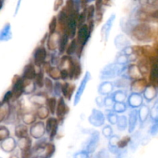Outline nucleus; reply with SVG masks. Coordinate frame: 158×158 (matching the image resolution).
I'll use <instances>...</instances> for the list:
<instances>
[{"label": "nucleus", "instance_id": "38", "mask_svg": "<svg viewBox=\"0 0 158 158\" xmlns=\"http://www.w3.org/2000/svg\"><path fill=\"white\" fill-rule=\"evenodd\" d=\"M35 83L36 84V86L39 88H43L45 85V79H44V73L43 71L40 68L39 72H37L36 77L35 78Z\"/></svg>", "mask_w": 158, "mask_h": 158}, {"label": "nucleus", "instance_id": "46", "mask_svg": "<svg viewBox=\"0 0 158 158\" xmlns=\"http://www.w3.org/2000/svg\"><path fill=\"white\" fill-rule=\"evenodd\" d=\"M113 110L115 113H123L125 112V110H127V106L124 102L123 103H115Z\"/></svg>", "mask_w": 158, "mask_h": 158}, {"label": "nucleus", "instance_id": "43", "mask_svg": "<svg viewBox=\"0 0 158 158\" xmlns=\"http://www.w3.org/2000/svg\"><path fill=\"white\" fill-rule=\"evenodd\" d=\"M56 151L55 145L52 143H49L45 149V157L46 158H50L54 154Z\"/></svg>", "mask_w": 158, "mask_h": 158}, {"label": "nucleus", "instance_id": "11", "mask_svg": "<svg viewBox=\"0 0 158 158\" xmlns=\"http://www.w3.org/2000/svg\"><path fill=\"white\" fill-rule=\"evenodd\" d=\"M68 110H69V107H67V106H66L64 98L60 97L58 100L56 112V117L58 118L59 121H62L65 118L66 114L69 112Z\"/></svg>", "mask_w": 158, "mask_h": 158}, {"label": "nucleus", "instance_id": "17", "mask_svg": "<svg viewBox=\"0 0 158 158\" xmlns=\"http://www.w3.org/2000/svg\"><path fill=\"white\" fill-rule=\"evenodd\" d=\"M81 64H80V62H79L78 60L73 59V64L69 71V79H71V80H73V79L77 80V79H78L79 77H80V76L81 75Z\"/></svg>", "mask_w": 158, "mask_h": 158}, {"label": "nucleus", "instance_id": "42", "mask_svg": "<svg viewBox=\"0 0 158 158\" xmlns=\"http://www.w3.org/2000/svg\"><path fill=\"white\" fill-rule=\"evenodd\" d=\"M96 8L94 5H89L86 8V16H87L88 23L94 20V15H95Z\"/></svg>", "mask_w": 158, "mask_h": 158}, {"label": "nucleus", "instance_id": "61", "mask_svg": "<svg viewBox=\"0 0 158 158\" xmlns=\"http://www.w3.org/2000/svg\"><path fill=\"white\" fill-rule=\"evenodd\" d=\"M9 158H19V157H18V156L15 155V154H12V155L11 156V157Z\"/></svg>", "mask_w": 158, "mask_h": 158}, {"label": "nucleus", "instance_id": "37", "mask_svg": "<svg viewBox=\"0 0 158 158\" xmlns=\"http://www.w3.org/2000/svg\"><path fill=\"white\" fill-rule=\"evenodd\" d=\"M78 42H77V39H74L71 41V43H69V46H68L67 49H66V54L69 56H72L74 53L77 52L78 50Z\"/></svg>", "mask_w": 158, "mask_h": 158}, {"label": "nucleus", "instance_id": "21", "mask_svg": "<svg viewBox=\"0 0 158 158\" xmlns=\"http://www.w3.org/2000/svg\"><path fill=\"white\" fill-rule=\"evenodd\" d=\"M143 97L141 94H131L128 98V104L132 108H137L143 106Z\"/></svg>", "mask_w": 158, "mask_h": 158}, {"label": "nucleus", "instance_id": "9", "mask_svg": "<svg viewBox=\"0 0 158 158\" xmlns=\"http://www.w3.org/2000/svg\"><path fill=\"white\" fill-rule=\"evenodd\" d=\"M89 79H90V73L89 72H86V73L85 74L84 77L83 78V80L80 83V86H79L78 89L77 91V94L75 95V98H74V105L78 104L79 102L80 101V99H81L82 95H83V92H84L85 89H86V86L87 85L88 82H89Z\"/></svg>", "mask_w": 158, "mask_h": 158}, {"label": "nucleus", "instance_id": "49", "mask_svg": "<svg viewBox=\"0 0 158 158\" xmlns=\"http://www.w3.org/2000/svg\"><path fill=\"white\" fill-rule=\"evenodd\" d=\"M57 26V17L52 16V19H51L50 23L49 24V34H52L56 32V29Z\"/></svg>", "mask_w": 158, "mask_h": 158}, {"label": "nucleus", "instance_id": "50", "mask_svg": "<svg viewBox=\"0 0 158 158\" xmlns=\"http://www.w3.org/2000/svg\"><path fill=\"white\" fill-rule=\"evenodd\" d=\"M45 87H46V91L49 94H52L53 92V89H54V84L52 83V81L51 80L50 78L49 77H46L45 79Z\"/></svg>", "mask_w": 158, "mask_h": 158}, {"label": "nucleus", "instance_id": "22", "mask_svg": "<svg viewBox=\"0 0 158 158\" xmlns=\"http://www.w3.org/2000/svg\"><path fill=\"white\" fill-rule=\"evenodd\" d=\"M99 140H100V135H99L98 132H94L91 136L90 139L89 140V142L86 145V151H87L89 154L93 153L96 150V148L97 146Z\"/></svg>", "mask_w": 158, "mask_h": 158}, {"label": "nucleus", "instance_id": "30", "mask_svg": "<svg viewBox=\"0 0 158 158\" xmlns=\"http://www.w3.org/2000/svg\"><path fill=\"white\" fill-rule=\"evenodd\" d=\"M49 114H50V112H49V109L47 108V106H45L37 107L36 112H35L37 118H39L40 120H45V119L48 118Z\"/></svg>", "mask_w": 158, "mask_h": 158}, {"label": "nucleus", "instance_id": "44", "mask_svg": "<svg viewBox=\"0 0 158 158\" xmlns=\"http://www.w3.org/2000/svg\"><path fill=\"white\" fill-rule=\"evenodd\" d=\"M125 43H128L127 39L125 36H123V35H120L118 36H117V38L115 39V44L117 46V47H123L125 46Z\"/></svg>", "mask_w": 158, "mask_h": 158}, {"label": "nucleus", "instance_id": "8", "mask_svg": "<svg viewBox=\"0 0 158 158\" xmlns=\"http://www.w3.org/2000/svg\"><path fill=\"white\" fill-rule=\"evenodd\" d=\"M148 86L149 85H148V81L145 79H140V80H135L131 83V90L132 94H141L144 93Z\"/></svg>", "mask_w": 158, "mask_h": 158}, {"label": "nucleus", "instance_id": "57", "mask_svg": "<svg viewBox=\"0 0 158 158\" xmlns=\"http://www.w3.org/2000/svg\"><path fill=\"white\" fill-rule=\"evenodd\" d=\"M73 158H89V153L86 151H82L80 152L77 153L74 155Z\"/></svg>", "mask_w": 158, "mask_h": 158}, {"label": "nucleus", "instance_id": "47", "mask_svg": "<svg viewBox=\"0 0 158 158\" xmlns=\"http://www.w3.org/2000/svg\"><path fill=\"white\" fill-rule=\"evenodd\" d=\"M9 137V131L8 128H6L5 126L2 125L0 127V141H3Z\"/></svg>", "mask_w": 158, "mask_h": 158}, {"label": "nucleus", "instance_id": "6", "mask_svg": "<svg viewBox=\"0 0 158 158\" xmlns=\"http://www.w3.org/2000/svg\"><path fill=\"white\" fill-rule=\"evenodd\" d=\"M46 131V130L44 123L41 121H39L35 122L34 124L31 126L30 129H29V134H30L31 137H33V138L40 140V139L43 138Z\"/></svg>", "mask_w": 158, "mask_h": 158}, {"label": "nucleus", "instance_id": "55", "mask_svg": "<svg viewBox=\"0 0 158 158\" xmlns=\"http://www.w3.org/2000/svg\"><path fill=\"white\" fill-rule=\"evenodd\" d=\"M32 148L21 151V158H31L32 157Z\"/></svg>", "mask_w": 158, "mask_h": 158}, {"label": "nucleus", "instance_id": "48", "mask_svg": "<svg viewBox=\"0 0 158 158\" xmlns=\"http://www.w3.org/2000/svg\"><path fill=\"white\" fill-rule=\"evenodd\" d=\"M131 141V138L130 137H124L122 139L119 140L118 143H117V147L118 148H120V149H123V148H126Z\"/></svg>", "mask_w": 158, "mask_h": 158}, {"label": "nucleus", "instance_id": "20", "mask_svg": "<svg viewBox=\"0 0 158 158\" xmlns=\"http://www.w3.org/2000/svg\"><path fill=\"white\" fill-rule=\"evenodd\" d=\"M150 83L154 87L158 86V63L151 65L149 77Z\"/></svg>", "mask_w": 158, "mask_h": 158}, {"label": "nucleus", "instance_id": "19", "mask_svg": "<svg viewBox=\"0 0 158 158\" xmlns=\"http://www.w3.org/2000/svg\"><path fill=\"white\" fill-rule=\"evenodd\" d=\"M128 75L129 77L132 80H140L143 79V74L139 68L138 65L136 64H131L128 67Z\"/></svg>", "mask_w": 158, "mask_h": 158}, {"label": "nucleus", "instance_id": "32", "mask_svg": "<svg viewBox=\"0 0 158 158\" xmlns=\"http://www.w3.org/2000/svg\"><path fill=\"white\" fill-rule=\"evenodd\" d=\"M46 73H47L48 76L52 80H59L60 79H61V69L59 67L51 66Z\"/></svg>", "mask_w": 158, "mask_h": 158}, {"label": "nucleus", "instance_id": "2", "mask_svg": "<svg viewBox=\"0 0 158 158\" xmlns=\"http://www.w3.org/2000/svg\"><path fill=\"white\" fill-rule=\"evenodd\" d=\"M91 35V32L89 29V26L87 24L83 25L80 28H79L78 32H77V42H78V50H77V56L80 58L81 56L82 51H83V48H84L85 45L88 42V40L89 39Z\"/></svg>", "mask_w": 158, "mask_h": 158}, {"label": "nucleus", "instance_id": "52", "mask_svg": "<svg viewBox=\"0 0 158 158\" xmlns=\"http://www.w3.org/2000/svg\"><path fill=\"white\" fill-rule=\"evenodd\" d=\"M53 93L56 96H59V97L62 94V84L59 81H56L54 83Z\"/></svg>", "mask_w": 158, "mask_h": 158}, {"label": "nucleus", "instance_id": "34", "mask_svg": "<svg viewBox=\"0 0 158 158\" xmlns=\"http://www.w3.org/2000/svg\"><path fill=\"white\" fill-rule=\"evenodd\" d=\"M18 145L21 151L31 149L32 148V140L29 137L19 139L18 142Z\"/></svg>", "mask_w": 158, "mask_h": 158}, {"label": "nucleus", "instance_id": "16", "mask_svg": "<svg viewBox=\"0 0 158 158\" xmlns=\"http://www.w3.org/2000/svg\"><path fill=\"white\" fill-rule=\"evenodd\" d=\"M48 100V97L46 94L43 92H40L38 94H33L30 97L31 103H33L34 105H36L37 106H44V104H46V101Z\"/></svg>", "mask_w": 158, "mask_h": 158}, {"label": "nucleus", "instance_id": "53", "mask_svg": "<svg viewBox=\"0 0 158 158\" xmlns=\"http://www.w3.org/2000/svg\"><path fill=\"white\" fill-rule=\"evenodd\" d=\"M12 99V90H9L5 94L4 97H3L2 100L1 104L2 103H9V100Z\"/></svg>", "mask_w": 158, "mask_h": 158}, {"label": "nucleus", "instance_id": "24", "mask_svg": "<svg viewBox=\"0 0 158 158\" xmlns=\"http://www.w3.org/2000/svg\"><path fill=\"white\" fill-rule=\"evenodd\" d=\"M139 117L138 111L137 110H134L131 112L129 115V120H128V126H129V133H133L135 130L136 125H137V118Z\"/></svg>", "mask_w": 158, "mask_h": 158}, {"label": "nucleus", "instance_id": "7", "mask_svg": "<svg viewBox=\"0 0 158 158\" xmlns=\"http://www.w3.org/2000/svg\"><path fill=\"white\" fill-rule=\"evenodd\" d=\"M46 50L43 46H40L35 49L33 54L34 64L38 67H40L46 63Z\"/></svg>", "mask_w": 158, "mask_h": 158}, {"label": "nucleus", "instance_id": "41", "mask_svg": "<svg viewBox=\"0 0 158 158\" xmlns=\"http://www.w3.org/2000/svg\"><path fill=\"white\" fill-rule=\"evenodd\" d=\"M117 124V127H118V129L120 130V131H124L128 125L127 117H125V116H120V117H119Z\"/></svg>", "mask_w": 158, "mask_h": 158}, {"label": "nucleus", "instance_id": "12", "mask_svg": "<svg viewBox=\"0 0 158 158\" xmlns=\"http://www.w3.org/2000/svg\"><path fill=\"white\" fill-rule=\"evenodd\" d=\"M114 19H115V15L113 14L109 19H108L107 21L106 22L104 25L103 26L101 29V37L102 40H103L104 43H106L108 40V37H109L110 32L111 28H112L113 24H114Z\"/></svg>", "mask_w": 158, "mask_h": 158}, {"label": "nucleus", "instance_id": "39", "mask_svg": "<svg viewBox=\"0 0 158 158\" xmlns=\"http://www.w3.org/2000/svg\"><path fill=\"white\" fill-rule=\"evenodd\" d=\"M138 114L140 122L143 123L149 115V109H148V106L146 105H143L142 106H140V110L138 111Z\"/></svg>", "mask_w": 158, "mask_h": 158}, {"label": "nucleus", "instance_id": "54", "mask_svg": "<svg viewBox=\"0 0 158 158\" xmlns=\"http://www.w3.org/2000/svg\"><path fill=\"white\" fill-rule=\"evenodd\" d=\"M112 128L107 125V126L105 127L103 129V134L106 137H112Z\"/></svg>", "mask_w": 158, "mask_h": 158}, {"label": "nucleus", "instance_id": "35", "mask_svg": "<svg viewBox=\"0 0 158 158\" xmlns=\"http://www.w3.org/2000/svg\"><path fill=\"white\" fill-rule=\"evenodd\" d=\"M156 94H157L156 88L151 85H149L143 93V97H144V98H146L147 100L151 101L156 97Z\"/></svg>", "mask_w": 158, "mask_h": 158}, {"label": "nucleus", "instance_id": "3", "mask_svg": "<svg viewBox=\"0 0 158 158\" xmlns=\"http://www.w3.org/2000/svg\"><path fill=\"white\" fill-rule=\"evenodd\" d=\"M121 66L122 65L118 64V63H112V64L107 65L102 70L100 77L103 80H108V79L113 78V77L119 75L124 69L121 67Z\"/></svg>", "mask_w": 158, "mask_h": 158}, {"label": "nucleus", "instance_id": "1", "mask_svg": "<svg viewBox=\"0 0 158 158\" xmlns=\"http://www.w3.org/2000/svg\"><path fill=\"white\" fill-rule=\"evenodd\" d=\"M154 29L145 23L135 25L131 29V35L135 40L140 42L151 41L154 37Z\"/></svg>", "mask_w": 158, "mask_h": 158}, {"label": "nucleus", "instance_id": "31", "mask_svg": "<svg viewBox=\"0 0 158 158\" xmlns=\"http://www.w3.org/2000/svg\"><path fill=\"white\" fill-rule=\"evenodd\" d=\"M35 89H36V84H35V81L24 79V94H32L33 92H35Z\"/></svg>", "mask_w": 158, "mask_h": 158}, {"label": "nucleus", "instance_id": "28", "mask_svg": "<svg viewBox=\"0 0 158 158\" xmlns=\"http://www.w3.org/2000/svg\"><path fill=\"white\" fill-rule=\"evenodd\" d=\"M69 35L67 33H63L61 35L60 40V44H59V52L60 54H63L67 49L68 41H69Z\"/></svg>", "mask_w": 158, "mask_h": 158}, {"label": "nucleus", "instance_id": "33", "mask_svg": "<svg viewBox=\"0 0 158 158\" xmlns=\"http://www.w3.org/2000/svg\"><path fill=\"white\" fill-rule=\"evenodd\" d=\"M57 104H58V101L56 100V97H50L48 98L47 101H46V106L49 109V112L52 115H54L56 112Z\"/></svg>", "mask_w": 158, "mask_h": 158}, {"label": "nucleus", "instance_id": "60", "mask_svg": "<svg viewBox=\"0 0 158 158\" xmlns=\"http://www.w3.org/2000/svg\"><path fill=\"white\" fill-rule=\"evenodd\" d=\"M151 15V17L153 19H158V9H156V10L153 11L150 13Z\"/></svg>", "mask_w": 158, "mask_h": 158}, {"label": "nucleus", "instance_id": "51", "mask_svg": "<svg viewBox=\"0 0 158 158\" xmlns=\"http://www.w3.org/2000/svg\"><path fill=\"white\" fill-rule=\"evenodd\" d=\"M107 118L111 124H116V123H117V120H118L119 117L116 114V113L114 111H110L108 114Z\"/></svg>", "mask_w": 158, "mask_h": 158}, {"label": "nucleus", "instance_id": "58", "mask_svg": "<svg viewBox=\"0 0 158 158\" xmlns=\"http://www.w3.org/2000/svg\"><path fill=\"white\" fill-rule=\"evenodd\" d=\"M67 78H69V71L66 69H61V79L66 80Z\"/></svg>", "mask_w": 158, "mask_h": 158}, {"label": "nucleus", "instance_id": "29", "mask_svg": "<svg viewBox=\"0 0 158 158\" xmlns=\"http://www.w3.org/2000/svg\"><path fill=\"white\" fill-rule=\"evenodd\" d=\"M12 37V33H11V26L9 23L5 25L4 27L2 29L0 32V40L1 41H7L10 40Z\"/></svg>", "mask_w": 158, "mask_h": 158}, {"label": "nucleus", "instance_id": "59", "mask_svg": "<svg viewBox=\"0 0 158 158\" xmlns=\"http://www.w3.org/2000/svg\"><path fill=\"white\" fill-rule=\"evenodd\" d=\"M63 1H61V0H59V1H56L54 2V11H57L63 5Z\"/></svg>", "mask_w": 158, "mask_h": 158}, {"label": "nucleus", "instance_id": "27", "mask_svg": "<svg viewBox=\"0 0 158 158\" xmlns=\"http://www.w3.org/2000/svg\"><path fill=\"white\" fill-rule=\"evenodd\" d=\"M114 89V85L112 83L109 81H105L103 83L100 85L99 86V93L103 95H108V94H111Z\"/></svg>", "mask_w": 158, "mask_h": 158}, {"label": "nucleus", "instance_id": "45", "mask_svg": "<svg viewBox=\"0 0 158 158\" xmlns=\"http://www.w3.org/2000/svg\"><path fill=\"white\" fill-rule=\"evenodd\" d=\"M48 142H46V139H40V140H39L38 141L35 143V147H34V149H35V151H40V150H45L46 149V146H47L48 144Z\"/></svg>", "mask_w": 158, "mask_h": 158}, {"label": "nucleus", "instance_id": "4", "mask_svg": "<svg viewBox=\"0 0 158 158\" xmlns=\"http://www.w3.org/2000/svg\"><path fill=\"white\" fill-rule=\"evenodd\" d=\"M12 99L16 100L24 94V79L18 75H15L12 78Z\"/></svg>", "mask_w": 158, "mask_h": 158}, {"label": "nucleus", "instance_id": "10", "mask_svg": "<svg viewBox=\"0 0 158 158\" xmlns=\"http://www.w3.org/2000/svg\"><path fill=\"white\" fill-rule=\"evenodd\" d=\"M89 121L95 127H100L104 123L105 117L103 113L97 110H94L89 117Z\"/></svg>", "mask_w": 158, "mask_h": 158}, {"label": "nucleus", "instance_id": "36", "mask_svg": "<svg viewBox=\"0 0 158 158\" xmlns=\"http://www.w3.org/2000/svg\"><path fill=\"white\" fill-rule=\"evenodd\" d=\"M36 115L32 113H26L23 115V121L26 125H32L35 123Z\"/></svg>", "mask_w": 158, "mask_h": 158}, {"label": "nucleus", "instance_id": "15", "mask_svg": "<svg viewBox=\"0 0 158 158\" xmlns=\"http://www.w3.org/2000/svg\"><path fill=\"white\" fill-rule=\"evenodd\" d=\"M57 20H58V24L59 26H60V31L62 30L63 33H66L69 17H68L67 13L63 9L59 12L58 16H57Z\"/></svg>", "mask_w": 158, "mask_h": 158}, {"label": "nucleus", "instance_id": "5", "mask_svg": "<svg viewBox=\"0 0 158 158\" xmlns=\"http://www.w3.org/2000/svg\"><path fill=\"white\" fill-rule=\"evenodd\" d=\"M59 128V120L56 117H51L47 119L46 124V130L49 135V140L52 141L56 136Z\"/></svg>", "mask_w": 158, "mask_h": 158}, {"label": "nucleus", "instance_id": "18", "mask_svg": "<svg viewBox=\"0 0 158 158\" xmlns=\"http://www.w3.org/2000/svg\"><path fill=\"white\" fill-rule=\"evenodd\" d=\"M0 147H1L2 150L5 152L10 153L15 150L16 148V142H15V139L12 137H9V138L6 139L3 141L1 142L0 143Z\"/></svg>", "mask_w": 158, "mask_h": 158}, {"label": "nucleus", "instance_id": "25", "mask_svg": "<svg viewBox=\"0 0 158 158\" xmlns=\"http://www.w3.org/2000/svg\"><path fill=\"white\" fill-rule=\"evenodd\" d=\"M12 107L9 103H2L0 106V122H3L10 116Z\"/></svg>", "mask_w": 158, "mask_h": 158}, {"label": "nucleus", "instance_id": "23", "mask_svg": "<svg viewBox=\"0 0 158 158\" xmlns=\"http://www.w3.org/2000/svg\"><path fill=\"white\" fill-rule=\"evenodd\" d=\"M74 90H75V85L66 83V82L62 84V94H63V97L67 100H71Z\"/></svg>", "mask_w": 158, "mask_h": 158}, {"label": "nucleus", "instance_id": "56", "mask_svg": "<svg viewBox=\"0 0 158 158\" xmlns=\"http://www.w3.org/2000/svg\"><path fill=\"white\" fill-rule=\"evenodd\" d=\"M103 100H104V102H103L104 105H105V106H107L114 105V103H115V101H114V98H113L112 95L106 97V98H105Z\"/></svg>", "mask_w": 158, "mask_h": 158}, {"label": "nucleus", "instance_id": "14", "mask_svg": "<svg viewBox=\"0 0 158 158\" xmlns=\"http://www.w3.org/2000/svg\"><path fill=\"white\" fill-rule=\"evenodd\" d=\"M36 73L35 65L30 62L24 66L23 72V78L25 80H32L36 77Z\"/></svg>", "mask_w": 158, "mask_h": 158}, {"label": "nucleus", "instance_id": "13", "mask_svg": "<svg viewBox=\"0 0 158 158\" xmlns=\"http://www.w3.org/2000/svg\"><path fill=\"white\" fill-rule=\"evenodd\" d=\"M61 35L59 32H56L52 34H49L47 38V47L49 50L55 51L56 48H59L60 40Z\"/></svg>", "mask_w": 158, "mask_h": 158}, {"label": "nucleus", "instance_id": "26", "mask_svg": "<svg viewBox=\"0 0 158 158\" xmlns=\"http://www.w3.org/2000/svg\"><path fill=\"white\" fill-rule=\"evenodd\" d=\"M15 135L19 139L29 137V129L25 124H19L15 128Z\"/></svg>", "mask_w": 158, "mask_h": 158}, {"label": "nucleus", "instance_id": "40", "mask_svg": "<svg viewBox=\"0 0 158 158\" xmlns=\"http://www.w3.org/2000/svg\"><path fill=\"white\" fill-rule=\"evenodd\" d=\"M112 97L114 98L115 103H123L124 100L126 99L127 95L124 92L121 90H119L112 94Z\"/></svg>", "mask_w": 158, "mask_h": 158}]
</instances>
